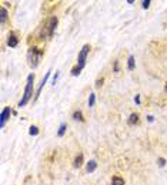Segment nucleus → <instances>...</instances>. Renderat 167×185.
<instances>
[{
	"instance_id": "nucleus-13",
	"label": "nucleus",
	"mask_w": 167,
	"mask_h": 185,
	"mask_svg": "<svg viewBox=\"0 0 167 185\" xmlns=\"http://www.w3.org/2000/svg\"><path fill=\"white\" fill-rule=\"evenodd\" d=\"M0 13H1V16H0V23L3 24V23H4V21L7 20V14H9V13H7V9H6V7H1Z\"/></svg>"
},
{
	"instance_id": "nucleus-8",
	"label": "nucleus",
	"mask_w": 167,
	"mask_h": 185,
	"mask_svg": "<svg viewBox=\"0 0 167 185\" xmlns=\"http://www.w3.org/2000/svg\"><path fill=\"white\" fill-rule=\"evenodd\" d=\"M73 165H74V168H80V167L83 165V154H79L76 158H74Z\"/></svg>"
},
{
	"instance_id": "nucleus-18",
	"label": "nucleus",
	"mask_w": 167,
	"mask_h": 185,
	"mask_svg": "<svg viewBox=\"0 0 167 185\" xmlns=\"http://www.w3.org/2000/svg\"><path fill=\"white\" fill-rule=\"evenodd\" d=\"M80 73H82V69H80L79 66H76V67H73V69H71V74H73L74 77H77Z\"/></svg>"
},
{
	"instance_id": "nucleus-4",
	"label": "nucleus",
	"mask_w": 167,
	"mask_h": 185,
	"mask_svg": "<svg viewBox=\"0 0 167 185\" xmlns=\"http://www.w3.org/2000/svg\"><path fill=\"white\" fill-rule=\"evenodd\" d=\"M13 111L10 107H6V108H3V111H1V114H0V127L3 128L4 127V124H6V121L10 118V114H12Z\"/></svg>"
},
{
	"instance_id": "nucleus-20",
	"label": "nucleus",
	"mask_w": 167,
	"mask_h": 185,
	"mask_svg": "<svg viewBox=\"0 0 167 185\" xmlns=\"http://www.w3.org/2000/svg\"><path fill=\"white\" fill-rule=\"evenodd\" d=\"M150 3H151L150 0H144V1L141 3V4H143V9H148V6H150Z\"/></svg>"
},
{
	"instance_id": "nucleus-17",
	"label": "nucleus",
	"mask_w": 167,
	"mask_h": 185,
	"mask_svg": "<svg viewBox=\"0 0 167 185\" xmlns=\"http://www.w3.org/2000/svg\"><path fill=\"white\" fill-rule=\"evenodd\" d=\"M29 134L30 135H37L39 134V128L36 125H32V127L29 128Z\"/></svg>"
},
{
	"instance_id": "nucleus-14",
	"label": "nucleus",
	"mask_w": 167,
	"mask_h": 185,
	"mask_svg": "<svg viewBox=\"0 0 167 185\" xmlns=\"http://www.w3.org/2000/svg\"><path fill=\"white\" fill-rule=\"evenodd\" d=\"M73 118H74V120H77V121H82V122L84 121L83 113H82V111H74V113H73Z\"/></svg>"
},
{
	"instance_id": "nucleus-9",
	"label": "nucleus",
	"mask_w": 167,
	"mask_h": 185,
	"mask_svg": "<svg viewBox=\"0 0 167 185\" xmlns=\"http://www.w3.org/2000/svg\"><path fill=\"white\" fill-rule=\"evenodd\" d=\"M96 168H97V162L96 161H89L87 162V167H86V170H87V172H93V171H96Z\"/></svg>"
},
{
	"instance_id": "nucleus-7",
	"label": "nucleus",
	"mask_w": 167,
	"mask_h": 185,
	"mask_svg": "<svg viewBox=\"0 0 167 185\" xmlns=\"http://www.w3.org/2000/svg\"><path fill=\"white\" fill-rule=\"evenodd\" d=\"M7 44H9V47H17L19 40H17V37H16L14 34H10L9 38H7Z\"/></svg>"
},
{
	"instance_id": "nucleus-10",
	"label": "nucleus",
	"mask_w": 167,
	"mask_h": 185,
	"mask_svg": "<svg viewBox=\"0 0 167 185\" xmlns=\"http://www.w3.org/2000/svg\"><path fill=\"white\" fill-rule=\"evenodd\" d=\"M137 122H139V114H136V113L130 114V117H128V124H130V125H134Z\"/></svg>"
},
{
	"instance_id": "nucleus-22",
	"label": "nucleus",
	"mask_w": 167,
	"mask_h": 185,
	"mask_svg": "<svg viewBox=\"0 0 167 185\" xmlns=\"http://www.w3.org/2000/svg\"><path fill=\"white\" fill-rule=\"evenodd\" d=\"M113 70H114V73H117V71H119V61H114V66H113Z\"/></svg>"
},
{
	"instance_id": "nucleus-6",
	"label": "nucleus",
	"mask_w": 167,
	"mask_h": 185,
	"mask_svg": "<svg viewBox=\"0 0 167 185\" xmlns=\"http://www.w3.org/2000/svg\"><path fill=\"white\" fill-rule=\"evenodd\" d=\"M50 73H51V71L49 70V71H47V73H46L45 78L42 80V83H40V85H39V88H37V91H36V97H34V100H37V98H39V96H40V93H42V90H43V87H45V84L47 83V80H49V77H50Z\"/></svg>"
},
{
	"instance_id": "nucleus-25",
	"label": "nucleus",
	"mask_w": 167,
	"mask_h": 185,
	"mask_svg": "<svg viewBox=\"0 0 167 185\" xmlns=\"http://www.w3.org/2000/svg\"><path fill=\"white\" fill-rule=\"evenodd\" d=\"M147 120H148V121H150V122H153V121H154V117H153V115H148V117H147Z\"/></svg>"
},
{
	"instance_id": "nucleus-5",
	"label": "nucleus",
	"mask_w": 167,
	"mask_h": 185,
	"mask_svg": "<svg viewBox=\"0 0 167 185\" xmlns=\"http://www.w3.org/2000/svg\"><path fill=\"white\" fill-rule=\"evenodd\" d=\"M56 26H57V17H50L49 23H47V29H49V37H53L54 30H56Z\"/></svg>"
},
{
	"instance_id": "nucleus-11",
	"label": "nucleus",
	"mask_w": 167,
	"mask_h": 185,
	"mask_svg": "<svg viewBox=\"0 0 167 185\" xmlns=\"http://www.w3.org/2000/svg\"><path fill=\"white\" fill-rule=\"evenodd\" d=\"M111 185H124V179H123L122 177L114 175V177L111 178Z\"/></svg>"
},
{
	"instance_id": "nucleus-2",
	"label": "nucleus",
	"mask_w": 167,
	"mask_h": 185,
	"mask_svg": "<svg viewBox=\"0 0 167 185\" xmlns=\"http://www.w3.org/2000/svg\"><path fill=\"white\" fill-rule=\"evenodd\" d=\"M90 53V44H84L82 47V50L79 51V56H77V66L83 70L84 66H86V60H87V56Z\"/></svg>"
},
{
	"instance_id": "nucleus-12",
	"label": "nucleus",
	"mask_w": 167,
	"mask_h": 185,
	"mask_svg": "<svg viewBox=\"0 0 167 185\" xmlns=\"http://www.w3.org/2000/svg\"><path fill=\"white\" fill-rule=\"evenodd\" d=\"M134 67H136V64H134V56H128L127 69H128L130 71H133V70H134Z\"/></svg>"
},
{
	"instance_id": "nucleus-16",
	"label": "nucleus",
	"mask_w": 167,
	"mask_h": 185,
	"mask_svg": "<svg viewBox=\"0 0 167 185\" xmlns=\"http://www.w3.org/2000/svg\"><path fill=\"white\" fill-rule=\"evenodd\" d=\"M94 104H96V94L91 93L89 97V107H94Z\"/></svg>"
},
{
	"instance_id": "nucleus-1",
	"label": "nucleus",
	"mask_w": 167,
	"mask_h": 185,
	"mask_svg": "<svg viewBox=\"0 0 167 185\" xmlns=\"http://www.w3.org/2000/svg\"><path fill=\"white\" fill-rule=\"evenodd\" d=\"M33 83H34V76L30 74L27 77V83H26V88H24V94H23V98L20 100L19 107H24L26 104L29 102L30 97L33 96Z\"/></svg>"
},
{
	"instance_id": "nucleus-3",
	"label": "nucleus",
	"mask_w": 167,
	"mask_h": 185,
	"mask_svg": "<svg viewBox=\"0 0 167 185\" xmlns=\"http://www.w3.org/2000/svg\"><path fill=\"white\" fill-rule=\"evenodd\" d=\"M42 56H43V51L42 50H39L36 47L30 49V50H29V64H30L32 67H36L39 64V61H40Z\"/></svg>"
},
{
	"instance_id": "nucleus-19",
	"label": "nucleus",
	"mask_w": 167,
	"mask_h": 185,
	"mask_svg": "<svg viewBox=\"0 0 167 185\" xmlns=\"http://www.w3.org/2000/svg\"><path fill=\"white\" fill-rule=\"evenodd\" d=\"M157 164H159V167H164L166 165V160H164V158H159V160H157Z\"/></svg>"
},
{
	"instance_id": "nucleus-15",
	"label": "nucleus",
	"mask_w": 167,
	"mask_h": 185,
	"mask_svg": "<svg viewBox=\"0 0 167 185\" xmlns=\"http://www.w3.org/2000/svg\"><path fill=\"white\" fill-rule=\"evenodd\" d=\"M66 128H67V124H66V122H63V124L59 127V131H57V135H59V137H63L64 133H66Z\"/></svg>"
},
{
	"instance_id": "nucleus-26",
	"label": "nucleus",
	"mask_w": 167,
	"mask_h": 185,
	"mask_svg": "<svg viewBox=\"0 0 167 185\" xmlns=\"http://www.w3.org/2000/svg\"><path fill=\"white\" fill-rule=\"evenodd\" d=\"M166 91H167V84H166Z\"/></svg>"
},
{
	"instance_id": "nucleus-23",
	"label": "nucleus",
	"mask_w": 167,
	"mask_h": 185,
	"mask_svg": "<svg viewBox=\"0 0 167 185\" xmlns=\"http://www.w3.org/2000/svg\"><path fill=\"white\" fill-rule=\"evenodd\" d=\"M134 101H136V104H141V100H140V96H136V97H134Z\"/></svg>"
},
{
	"instance_id": "nucleus-24",
	"label": "nucleus",
	"mask_w": 167,
	"mask_h": 185,
	"mask_svg": "<svg viewBox=\"0 0 167 185\" xmlns=\"http://www.w3.org/2000/svg\"><path fill=\"white\" fill-rule=\"evenodd\" d=\"M57 78H59V71L54 74V77H53V84H56V81H57Z\"/></svg>"
},
{
	"instance_id": "nucleus-21",
	"label": "nucleus",
	"mask_w": 167,
	"mask_h": 185,
	"mask_svg": "<svg viewBox=\"0 0 167 185\" xmlns=\"http://www.w3.org/2000/svg\"><path fill=\"white\" fill-rule=\"evenodd\" d=\"M103 81H104L103 78H99V80L96 81V87H97V88H100V87L103 85Z\"/></svg>"
}]
</instances>
